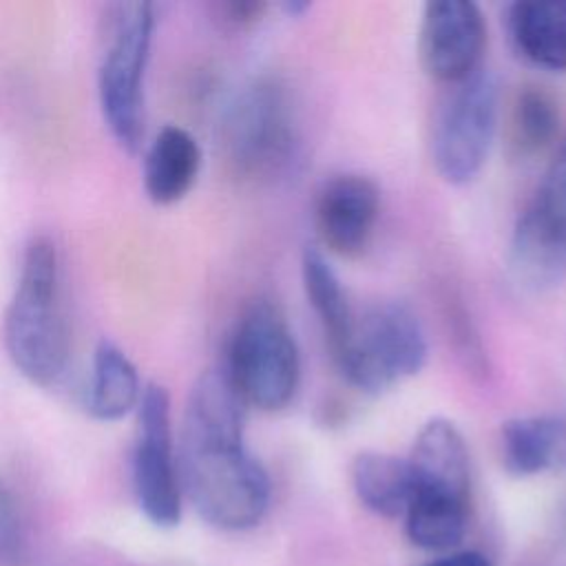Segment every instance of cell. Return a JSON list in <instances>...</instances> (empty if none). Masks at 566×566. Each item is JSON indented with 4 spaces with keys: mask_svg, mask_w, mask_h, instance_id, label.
<instances>
[{
    "mask_svg": "<svg viewBox=\"0 0 566 566\" xmlns=\"http://www.w3.org/2000/svg\"><path fill=\"white\" fill-rule=\"evenodd\" d=\"M245 402L223 367L190 389L179 440V480L197 513L223 531L256 526L270 506V478L243 442Z\"/></svg>",
    "mask_w": 566,
    "mask_h": 566,
    "instance_id": "obj_1",
    "label": "cell"
},
{
    "mask_svg": "<svg viewBox=\"0 0 566 566\" xmlns=\"http://www.w3.org/2000/svg\"><path fill=\"white\" fill-rule=\"evenodd\" d=\"M4 347L15 369L40 387L57 385L69 365L60 256L49 237H33L22 254L15 292L4 314Z\"/></svg>",
    "mask_w": 566,
    "mask_h": 566,
    "instance_id": "obj_2",
    "label": "cell"
},
{
    "mask_svg": "<svg viewBox=\"0 0 566 566\" xmlns=\"http://www.w3.org/2000/svg\"><path fill=\"white\" fill-rule=\"evenodd\" d=\"M155 31L150 2L113 4L102 35L97 95L113 139L135 153L144 137V77Z\"/></svg>",
    "mask_w": 566,
    "mask_h": 566,
    "instance_id": "obj_3",
    "label": "cell"
},
{
    "mask_svg": "<svg viewBox=\"0 0 566 566\" xmlns=\"http://www.w3.org/2000/svg\"><path fill=\"white\" fill-rule=\"evenodd\" d=\"M223 369L245 405L279 411L292 402L301 382V354L287 321L272 303L259 301L243 312Z\"/></svg>",
    "mask_w": 566,
    "mask_h": 566,
    "instance_id": "obj_4",
    "label": "cell"
},
{
    "mask_svg": "<svg viewBox=\"0 0 566 566\" xmlns=\"http://www.w3.org/2000/svg\"><path fill=\"white\" fill-rule=\"evenodd\" d=\"M427 336L402 303H380L354 318L352 334L334 356L356 389L382 394L416 376L427 363Z\"/></svg>",
    "mask_w": 566,
    "mask_h": 566,
    "instance_id": "obj_5",
    "label": "cell"
},
{
    "mask_svg": "<svg viewBox=\"0 0 566 566\" xmlns=\"http://www.w3.org/2000/svg\"><path fill=\"white\" fill-rule=\"evenodd\" d=\"M223 144L234 168L252 179H272L298 153V126L285 86L263 77L248 84L230 104Z\"/></svg>",
    "mask_w": 566,
    "mask_h": 566,
    "instance_id": "obj_6",
    "label": "cell"
},
{
    "mask_svg": "<svg viewBox=\"0 0 566 566\" xmlns=\"http://www.w3.org/2000/svg\"><path fill=\"white\" fill-rule=\"evenodd\" d=\"M500 93L486 69L451 84L431 126V159L438 175L453 186L473 181L489 157L497 128Z\"/></svg>",
    "mask_w": 566,
    "mask_h": 566,
    "instance_id": "obj_7",
    "label": "cell"
},
{
    "mask_svg": "<svg viewBox=\"0 0 566 566\" xmlns=\"http://www.w3.org/2000/svg\"><path fill=\"white\" fill-rule=\"evenodd\" d=\"M509 265L535 292L566 281V139L513 228Z\"/></svg>",
    "mask_w": 566,
    "mask_h": 566,
    "instance_id": "obj_8",
    "label": "cell"
},
{
    "mask_svg": "<svg viewBox=\"0 0 566 566\" xmlns=\"http://www.w3.org/2000/svg\"><path fill=\"white\" fill-rule=\"evenodd\" d=\"M139 427L133 451V486L144 515L157 526L181 520V480L172 451L170 396L148 382L139 398Z\"/></svg>",
    "mask_w": 566,
    "mask_h": 566,
    "instance_id": "obj_9",
    "label": "cell"
},
{
    "mask_svg": "<svg viewBox=\"0 0 566 566\" xmlns=\"http://www.w3.org/2000/svg\"><path fill=\"white\" fill-rule=\"evenodd\" d=\"M486 24L469 0L427 2L420 18L418 53L422 69L442 84H458L482 69Z\"/></svg>",
    "mask_w": 566,
    "mask_h": 566,
    "instance_id": "obj_10",
    "label": "cell"
},
{
    "mask_svg": "<svg viewBox=\"0 0 566 566\" xmlns=\"http://www.w3.org/2000/svg\"><path fill=\"white\" fill-rule=\"evenodd\" d=\"M380 214L378 186L363 175H336L316 197L314 221L323 245L340 256H354L369 243Z\"/></svg>",
    "mask_w": 566,
    "mask_h": 566,
    "instance_id": "obj_11",
    "label": "cell"
},
{
    "mask_svg": "<svg viewBox=\"0 0 566 566\" xmlns=\"http://www.w3.org/2000/svg\"><path fill=\"white\" fill-rule=\"evenodd\" d=\"M413 491L471 500V462L464 436L447 418H431L416 436L407 458Z\"/></svg>",
    "mask_w": 566,
    "mask_h": 566,
    "instance_id": "obj_12",
    "label": "cell"
},
{
    "mask_svg": "<svg viewBox=\"0 0 566 566\" xmlns=\"http://www.w3.org/2000/svg\"><path fill=\"white\" fill-rule=\"evenodd\" d=\"M502 464L517 478L566 469V413H528L500 429Z\"/></svg>",
    "mask_w": 566,
    "mask_h": 566,
    "instance_id": "obj_13",
    "label": "cell"
},
{
    "mask_svg": "<svg viewBox=\"0 0 566 566\" xmlns=\"http://www.w3.org/2000/svg\"><path fill=\"white\" fill-rule=\"evenodd\" d=\"M201 146L181 126H164L144 157V188L157 206L184 199L201 170Z\"/></svg>",
    "mask_w": 566,
    "mask_h": 566,
    "instance_id": "obj_14",
    "label": "cell"
},
{
    "mask_svg": "<svg viewBox=\"0 0 566 566\" xmlns=\"http://www.w3.org/2000/svg\"><path fill=\"white\" fill-rule=\"evenodd\" d=\"M506 22L513 44L528 62L566 71V0L515 2Z\"/></svg>",
    "mask_w": 566,
    "mask_h": 566,
    "instance_id": "obj_15",
    "label": "cell"
},
{
    "mask_svg": "<svg viewBox=\"0 0 566 566\" xmlns=\"http://www.w3.org/2000/svg\"><path fill=\"white\" fill-rule=\"evenodd\" d=\"M352 486L371 513L402 517L413 495L409 460L385 451H363L352 462Z\"/></svg>",
    "mask_w": 566,
    "mask_h": 566,
    "instance_id": "obj_16",
    "label": "cell"
},
{
    "mask_svg": "<svg viewBox=\"0 0 566 566\" xmlns=\"http://www.w3.org/2000/svg\"><path fill=\"white\" fill-rule=\"evenodd\" d=\"M142 382L130 358L111 340H99L86 389V407L97 420H119L139 405Z\"/></svg>",
    "mask_w": 566,
    "mask_h": 566,
    "instance_id": "obj_17",
    "label": "cell"
},
{
    "mask_svg": "<svg viewBox=\"0 0 566 566\" xmlns=\"http://www.w3.org/2000/svg\"><path fill=\"white\" fill-rule=\"evenodd\" d=\"M301 279L305 296L318 316L327 336L332 356H336L347 343L356 314L349 307L347 294L340 285L327 256L316 248H305L301 256Z\"/></svg>",
    "mask_w": 566,
    "mask_h": 566,
    "instance_id": "obj_18",
    "label": "cell"
},
{
    "mask_svg": "<svg viewBox=\"0 0 566 566\" xmlns=\"http://www.w3.org/2000/svg\"><path fill=\"white\" fill-rule=\"evenodd\" d=\"M471 500L413 491L411 502L405 511V531L411 544L424 551H449L455 548L469 526Z\"/></svg>",
    "mask_w": 566,
    "mask_h": 566,
    "instance_id": "obj_19",
    "label": "cell"
},
{
    "mask_svg": "<svg viewBox=\"0 0 566 566\" xmlns=\"http://www.w3.org/2000/svg\"><path fill=\"white\" fill-rule=\"evenodd\" d=\"M559 130V106L542 86H522L509 111V142L520 157L548 148Z\"/></svg>",
    "mask_w": 566,
    "mask_h": 566,
    "instance_id": "obj_20",
    "label": "cell"
},
{
    "mask_svg": "<svg viewBox=\"0 0 566 566\" xmlns=\"http://www.w3.org/2000/svg\"><path fill=\"white\" fill-rule=\"evenodd\" d=\"M27 557V531L13 491L0 480V566H20Z\"/></svg>",
    "mask_w": 566,
    "mask_h": 566,
    "instance_id": "obj_21",
    "label": "cell"
},
{
    "mask_svg": "<svg viewBox=\"0 0 566 566\" xmlns=\"http://www.w3.org/2000/svg\"><path fill=\"white\" fill-rule=\"evenodd\" d=\"M263 13H265L263 2H223V4H219L221 20L234 29L254 24Z\"/></svg>",
    "mask_w": 566,
    "mask_h": 566,
    "instance_id": "obj_22",
    "label": "cell"
},
{
    "mask_svg": "<svg viewBox=\"0 0 566 566\" xmlns=\"http://www.w3.org/2000/svg\"><path fill=\"white\" fill-rule=\"evenodd\" d=\"M427 566H491V562L482 553L462 551V553H451L440 559H433Z\"/></svg>",
    "mask_w": 566,
    "mask_h": 566,
    "instance_id": "obj_23",
    "label": "cell"
}]
</instances>
